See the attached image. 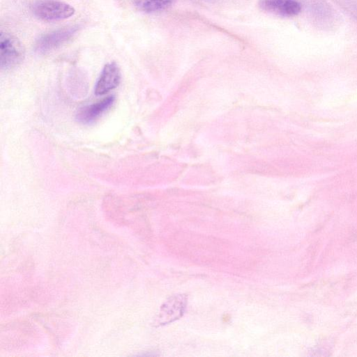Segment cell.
I'll list each match as a JSON object with an SVG mask.
<instances>
[{
    "label": "cell",
    "instance_id": "cell-1",
    "mask_svg": "<svg viewBox=\"0 0 357 357\" xmlns=\"http://www.w3.org/2000/svg\"><path fill=\"white\" fill-rule=\"evenodd\" d=\"M33 14L45 21H57L69 18L75 13L70 5L57 0H40L32 6Z\"/></svg>",
    "mask_w": 357,
    "mask_h": 357
},
{
    "label": "cell",
    "instance_id": "cell-6",
    "mask_svg": "<svg viewBox=\"0 0 357 357\" xmlns=\"http://www.w3.org/2000/svg\"><path fill=\"white\" fill-rule=\"evenodd\" d=\"M259 5L263 10L283 17L297 15L301 10L296 0H260Z\"/></svg>",
    "mask_w": 357,
    "mask_h": 357
},
{
    "label": "cell",
    "instance_id": "cell-4",
    "mask_svg": "<svg viewBox=\"0 0 357 357\" xmlns=\"http://www.w3.org/2000/svg\"><path fill=\"white\" fill-rule=\"evenodd\" d=\"M77 26L62 28L41 36L36 44V50L40 53L52 50L70 39L77 31Z\"/></svg>",
    "mask_w": 357,
    "mask_h": 357
},
{
    "label": "cell",
    "instance_id": "cell-8",
    "mask_svg": "<svg viewBox=\"0 0 357 357\" xmlns=\"http://www.w3.org/2000/svg\"><path fill=\"white\" fill-rule=\"evenodd\" d=\"M135 6L146 13L159 12L169 8L175 0H132Z\"/></svg>",
    "mask_w": 357,
    "mask_h": 357
},
{
    "label": "cell",
    "instance_id": "cell-2",
    "mask_svg": "<svg viewBox=\"0 0 357 357\" xmlns=\"http://www.w3.org/2000/svg\"><path fill=\"white\" fill-rule=\"evenodd\" d=\"M24 50L21 43L13 36L1 33L0 61L3 69H10L22 61Z\"/></svg>",
    "mask_w": 357,
    "mask_h": 357
},
{
    "label": "cell",
    "instance_id": "cell-5",
    "mask_svg": "<svg viewBox=\"0 0 357 357\" xmlns=\"http://www.w3.org/2000/svg\"><path fill=\"white\" fill-rule=\"evenodd\" d=\"M121 79V72L114 62L107 63L97 80L95 86V93L102 96L116 88Z\"/></svg>",
    "mask_w": 357,
    "mask_h": 357
},
{
    "label": "cell",
    "instance_id": "cell-7",
    "mask_svg": "<svg viewBox=\"0 0 357 357\" xmlns=\"http://www.w3.org/2000/svg\"><path fill=\"white\" fill-rule=\"evenodd\" d=\"M114 102V96H110L96 103L80 107L76 113V119L83 124L91 123L107 110Z\"/></svg>",
    "mask_w": 357,
    "mask_h": 357
},
{
    "label": "cell",
    "instance_id": "cell-3",
    "mask_svg": "<svg viewBox=\"0 0 357 357\" xmlns=\"http://www.w3.org/2000/svg\"><path fill=\"white\" fill-rule=\"evenodd\" d=\"M187 303V297L177 294L170 297L161 306L155 324L162 326L171 323L182 317Z\"/></svg>",
    "mask_w": 357,
    "mask_h": 357
}]
</instances>
